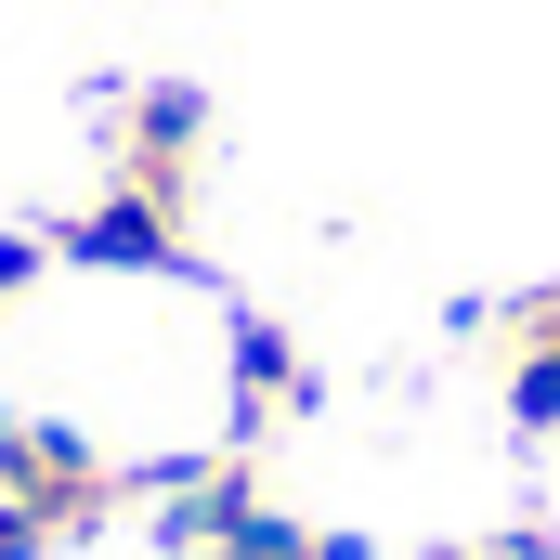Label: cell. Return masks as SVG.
<instances>
[{
  "label": "cell",
  "instance_id": "6da1fadb",
  "mask_svg": "<svg viewBox=\"0 0 560 560\" xmlns=\"http://www.w3.org/2000/svg\"><path fill=\"white\" fill-rule=\"evenodd\" d=\"M118 495H131V469H118L92 430H66V418H0V509H13L39 548L92 535Z\"/></svg>",
  "mask_w": 560,
  "mask_h": 560
},
{
  "label": "cell",
  "instance_id": "7a4b0ae2",
  "mask_svg": "<svg viewBox=\"0 0 560 560\" xmlns=\"http://www.w3.org/2000/svg\"><path fill=\"white\" fill-rule=\"evenodd\" d=\"M196 156H209V92H196V79L118 92V118H105V183H143V196L196 209Z\"/></svg>",
  "mask_w": 560,
  "mask_h": 560
},
{
  "label": "cell",
  "instance_id": "3957f363",
  "mask_svg": "<svg viewBox=\"0 0 560 560\" xmlns=\"http://www.w3.org/2000/svg\"><path fill=\"white\" fill-rule=\"evenodd\" d=\"M183 222L196 209H170L143 183H105L92 209L52 222V261H79V275H183Z\"/></svg>",
  "mask_w": 560,
  "mask_h": 560
},
{
  "label": "cell",
  "instance_id": "277c9868",
  "mask_svg": "<svg viewBox=\"0 0 560 560\" xmlns=\"http://www.w3.org/2000/svg\"><path fill=\"white\" fill-rule=\"evenodd\" d=\"M222 405H235V430H275V418H300V405H313V378H300L287 326L235 313V339H222Z\"/></svg>",
  "mask_w": 560,
  "mask_h": 560
},
{
  "label": "cell",
  "instance_id": "5b68a950",
  "mask_svg": "<svg viewBox=\"0 0 560 560\" xmlns=\"http://www.w3.org/2000/svg\"><path fill=\"white\" fill-rule=\"evenodd\" d=\"M509 418L560 430V352H509Z\"/></svg>",
  "mask_w": 560,
  "mask_h": 560
},
{
  "label": "cell",
  "instance_id": "8992f818",
  "mask_svg": "<svg viewBox=\"0 0 560 560\" xmlns=\"http://www.w3.org/2000/svg\"><path fill=\"white\" fill-rule=\"evenodd\" d=\"M26 275H39V248H26V235H0V313L26 300Z\"/></svg>",
  "mask_w": 560,
  "mask_h": 560
},
{
  "label": "cell",
  "instance_id": "52a82bcc",
  "mask_svg": "<svg viewBox=\"0 0 560 560\" xmlns=\"http://www.w3.org/2000/svg\"><path fill=\"white\" fill-rule=\"evenodd\" d=\"M0 560H39V535H26V522H13V509H0Z\"/></svg>",
  "mask_w": 560,
  "mask_h": 560
},
{
  "label": "cell",
  "instance_id": "ba28073f",
  "mask_svg": "<svg viewBox=\"0 0 560 560\" xmlns=\"http://www.w3.org/2000/svg\"><path fill=\"white\" fill-rule=\"evenodd\" d=\"M430 560H495V548H430Z\"/></svg>",
  "mask_w": 560,
  "mask_h": 560
}]
</instances>
